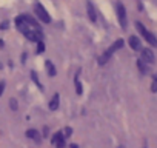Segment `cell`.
<instances>
[{
	"label": "cell",
	"instance_id": "6da1fadb",
	"mask_svg": "<svg viewBox=\"0 0 157 148\" xmlns=\"http://www.w3.org/2000/svg\"><path fill=\"white\" fill-rule=\"evenodd\" d=\"M136 28H137V31L142 34V37L151 45V46H154V48H157V37L151 33V31H148L145 26H143V23H140V22H136Z\"/></svg>",
	"mask_w": 157,
	"mask_h": 148
},
{
	"label": "cell",
	"instance_id": "7a4b0ae2",
	"mask_svg": "<svg viewBox=\"0 0 157 148\" xmlns=\"http://www.w3.org/2000/svg\"><path fill=\"white\" fill-rule=\"evenodd\" d=\"M116 11H117L119 23H120V26L125 29V28H126V25H128V19H126V10H125L123 3L117 2V3H116Z\"/></svg>",
	"mask_w": 157,
	"mask_h": 148
},
{
	"label": "cell",
	"instance_id": "3957f363",
	"mask_svg": "<svg viewBox=\"0 0 157 148\" xmlns=\"http://www.w3.org/2000/svg\"><path fill=\"white\" fill-rule=\"evenodd\" d=\"M34 13H36V16H37L43 23H49V22H51V16H49V13L43 8V5L36 3V6H34Z\"/></svg>",
	"mask_w": 157,
	"mask_h": 148
},
{
	"label": "cell",
	"instance_id": "277c9868",
	"mask_svg": "<svg viewBox=\"0 0 157 148\" xmlns=\"http://www.w3.org/2000/svg\"><path fill=\"white\" fill-rule=\"evenodd\" d=\"M140 53H142V57H140V59H142L145 63L152 65V63L155 62V57H154L152 49H149V48H142V49H140Z\"/></svg>",
	"mask_w": 157,
	"mask_h": 148
},
{
	"label": "cell",
	"instance_id": "5b68a950",
	"mask_svg": "<svg viewBox=\"0 0 157 148\" xmlns=\"http://www.w3.org/2000/svg\"><path fill=\"white\" fill-rule=\"evenodd\" d=\"M86 11H88L90 20H91V22H96V20H97V13H96V8H94V5H93L91 0H88V2H86Z\"/></svg>",
	"mask_w": 157,
	"mask_h": 148
},
{
	"label": "cell",
	"instance_id": "8992f818",
	"mask_svg": "<svg viewBox=\"0 0 157 148\" xmlns=\"http://www.w3.org/2000/svg\"><path fill=\"white\" fill-rule=\"evenodd\" d=\"M129 46H131V49H134V51H140V49H142V42H140V39L136 37V36H131V37H129Z\"/></svg>",
	"mask_w": 157,
	"mask_h": 148
},
{
	"label": "cell",
	"instance_id": "52a82bcc",
	"mask_svg": "<svg viewBox=\"0 0 157 148\" xmlns=\"http://www.w3.org/2000/svg\"><path fill=\"white\" fill-rule=\"evenodd\" d=\"M123 45H125V42H123L122 39H119V40H116V42H114V43H113V45L108 48V51H109L111 54H114L117 49H122V48H123Z\"/></svg>",
	"mask_w": 157,
	"mask_h": 148
},
{
	"label": "cell",
	"instance_id": "ba28073f",
	"mask_svg": "<svg viewBox=\"0 0 157 148\" xmlns=\"http://www.w3.org/2000/svg\"><path fill=\"white\" fill-rule=\"evenodd\" d=\"M59 103H60V96H59V94H54L52 99L49 100V110H51V111H56V110L59 108Z\"/></svg>",
	"mask_w": 157,
	"mask_h": 148
},
{
	"label": "cell",
	"instance_id": "9c48e42d",
	"mask_svg": "<svg viewBox=\"0 0 157 148\" xmlns=\"http://www.w3.org/2000/svg\"><path fill=\"white\" fill-rule=\"evenodd\" d=\"M26 136L29 137V139H33V140H36V142H40L42 140V137H40V134H39V131L37 130H28L26 131Z\"/></svg>",
	"mask_w": 157,
	"mask_h": 148
},
{
	"label": "cell",
	"instance_id": "30bf717a",
	"mask_svg": "<svg viewBox=\"0 0 157 148\" xmlns=\"http://www.w3.org/2000/svg\"><path fill=\"white\" fill-rule=\"evenodd\" d=\"M111 56H113V54L106 49V51L99 57V65H105V63H108V62H109V59H111Z\"/></svg>",
	"mask_w": 157,
	"mask_h": 148
},
{
	"label": "cell",
	"instance_id": "8fae6325",
	"mask_svg": "<svg viewBox=\"0 0 157 148\" xmlns=\"http://www.w3.org/2000/svg\"><path fill=\"white\" fill-rule=\"evenodd\" d=\"M137 68H139V71H140L142 74H148V72H149L148 63H145L142 59H140V60H137Z\"/></svg>",
	"mask_w": 157,
	"mask_h": 148
},
{
	"label": "cell",
	"instance_id": "7c38bea8",
	"mask_svg": "<svg viewBox=\"0 0 157 148\" xmlns=\"http://www.w3.org/2000/svg\"><path fill=\"white\" fill-rule=\"evenodd\" d=\"M45 68H46V71L49 72V76H56V68H54V65H52V62H49V60H46L45 62Z\"/></svg>",
	"mask_w": 157,
	"mask_h": 148
},
{
	"label": "cell",
	"instance_id": "4fadbf2b",
	"mask_svg": "<svg viewBox=\"0 0 157 148\" xmlns=\"http://www.w3.org/2000/svg\"><path fill=\"white\" fill-rule=\"evenodd\" d=\"M31 77H33L34 84L39 87V90H40V91H43V85L40 84V80H39V77H37V72H36V71H31Z\"/></svg>",
	"mask_w": 157,
	"mask_h": 148
},
{
	"label": "cell",
	"instance_id": "5bb4252c",
	"mask_svg": "<svg viewBox=\"0 0 157 148\" xmlns=\"http://www.w3.org/2000/svg\"><path fill=\"white\" fill-rule=\"evenodd\" d=\"M74 82H75V93L77 94H82V84H80V80H78V74L75 76Z\"/></svg>",
	"mask_w": 157,
	"mask_h": 148
},
{
	"label": "cell",
	"instance_id": "9a60e30c",
	"mask_svg": "<svg viewBox=\"0 0 157 148\" xmlns=\"http://www.w3.org/2000/svg\"><path fill=\"white\" fill-rule=\"evenodd\" d=\"M63 137H65V136H63V133H60V131H59V133H56V134L52 136V139H51V143H54V145H56V143H57L60 139H63Z\"/></svg>",
	"mask_w": 157,
	"mask_h": 148
},
{
	"label": "cell",
	"instance_id": "2e32d148",
	"mask_svg": "<svg viewBox=\"0 0 157 148\" xmlns=\"http://www.w3.org/2000/svg\"><path fill=\"white\" fill-rule=\"evenodd\" d=\"M42 53H45V43L40 40L37 42V54H42Z\"/></svg>",
	"mask_w": 157,
	"mask_h": 148
},
{
	"label": "cell",
	"instance_id": "e0dca14e",
	"mask_svg": "<svg viewBox=\"0 0 157 148\" xmlns=\"http://www.w3.org/2000/svg\"><path fill=\"white\" fill-rule=\"evenodd\" d=\"M151 91H152V93H157V74H155L154 79H152V84H151Z\"/></svg>",
	"mask_w": 157,
	"mask_h": 148
},
{
	"label": "cell",
	"instance_id": "ac0fdd59",
	"mask_svg": "<svg viewBox=\"0 0 157 148\" xmlns=\"http://www.w3.org/2000/svg\"><path fill=\"white\" fill-rule=\"evenodd\" d=\"M10 107H11V110H13V111H17V108H19L17 100H16V99H11V100H10Z\"/></svg>",
	"mask_w": 157,
	"mask_h": 148
},
{
	"label": "cell",
	"instance_id": "d6986e66",
	"mask_svg": "<svg viewBox=\"0 0 157 148\" xmlns=\"http://www.w3.org/2000/svg\"><path fill=\"white\" fill-rule=\"evenodd\" d=\"M56 146H57V148H65V139H60V140L56 143Z\"/></svg>",
	"mask_w": 157,
	"mask_h": 148
},
{
	"label": "cell",
	"instance_id": "ffe728a7",
	"mask_svg": "<svg viewBox=\"0 0 157 148\" xmlns=\"http://www.w3.org/2000/svg\"><path fill=\"white\" fill-rule=\"evenodd\" d=\"M3 91H5V80H2V82H0V96L3 94Z\"/></svg>",
	"mask_w": 157,
	"mask_h": 148
},
{
	"label": "cell",
	"instance_id": "44dd1931",
	"mask_svg": "<svg viewBox=\"0 0 157 148\" xmlns=\"http://www.w3.org/2000/svg\"><path fill=\"white\" fill-rule=\"evenodd\" d=\"M71 133H72V131H71V128H66V130H65V134H66L65 137H68V136H69Z\"/></svg>",
	"mask_w": 157,
	"mask_h": 148
},
{
	"label": "cell",
	"instance_id": "7402d4cb",
	"mask_svg": "<svg viewBox=\"0 0 157 148\" xmlns=\"http://www.w3.org/2000/svg\"><path fill=\"white\" fill-rule=\"evenodd\" d=\"M43 137H48V127L43 128Z\"/></svg>",
	"mask_w": 157,
	"mask_h": 148
},
{
	"label": "cell",
	"instance_id": "603a6c76",
	"mask_svg": "<svg viewBox=\"0 0 157 148\" xmlns=\"http://www.w3.org/2000/svg\"><path fill=\"white\" fill-rule=\"evenodd\" d=\"M71 148H78V145H75V143H72V145H71Z\"/></svg>",
	"mask_w": 157,
	"mask_h": 148
},
{
	"label": "cell",
	"instance_id": "cb8c5ba5",
	"mask_svg": "<svg viewBox=\"0 0 157 148\" xmlns=\"http://www.w3.org/2000/svg\"><path fill=\"white\" fill-rule=\"evenodd\" d=\"M0 69H2V63H0Z\"/></svg>",
	"mask_w": 157,
	"mask_h": 148
},
{
	"label": "cell",
	"instance_id": "d4e9b609",
	"mask_svg": "<svg viewBox=\"0 0 157 148\" xmlns=\"http://www.w3.org/2000/svg\"><path fill=\"white\" fill-rule=\"evenodd\" d=\"M117 148H123V146H117Z\"/></svg>",
	"mask_w": 157,
	"mask_h": 148
}]
</instances>
